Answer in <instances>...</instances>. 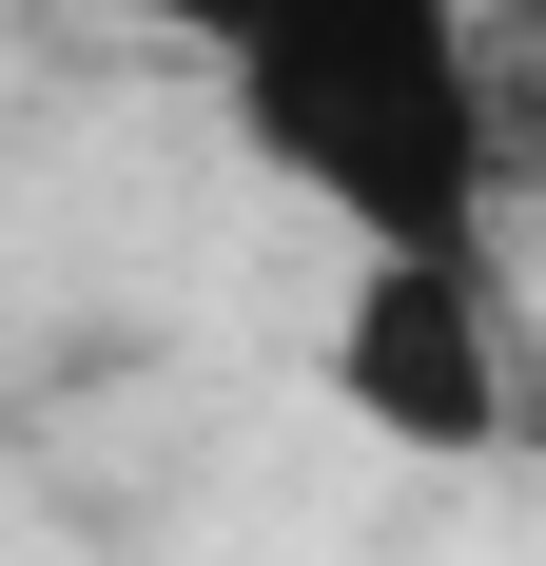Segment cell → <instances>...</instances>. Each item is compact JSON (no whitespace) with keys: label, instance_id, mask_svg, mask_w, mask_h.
Listing matches in <instances>:
<instances>
[{"label":"cell","instance_id":"6da1fadb","mask_svg":"<svg viewBox=\"0 0 546 566\" xmlns=\"http://www.w3.org/2000/svg\"><path fill=\"white\" fill-rule=\"evenodd\" d=\"M216 117L351 254H489L507 176H527V78H507L489 0H313L254 59H216Z\"/></svg>","mask_w":546,"mask_h":566},{"label":"cell","instance_id":"7a4b0ae2","mask_svg":"<svg viewBox=\"0 0 546 566\" xmlns=\"http://www.w3.org/2000/svg\"><path fill=\"white\" fill-rule=\"evenodd\" d=\"M313 371H332V410H351L371 450H410V469L546 450V352H527V313H507V254H351Z\"/></svg>","mask_w":546,"mask_h":566},{"label":"cell","instance_id":"3957f363","mask_svg":"<svg viewBox=\"0 0 546 566\" xmlns=\"http://www.w3.org/2000/svg\"><path fill=\"white\" fill-rule=\"evenodd\" d=\"M78 20H137V40H196V59H254L273 20H313V0H78Z\"/></svg>","mask_w":546,"mask_h":566}]
</instances>
